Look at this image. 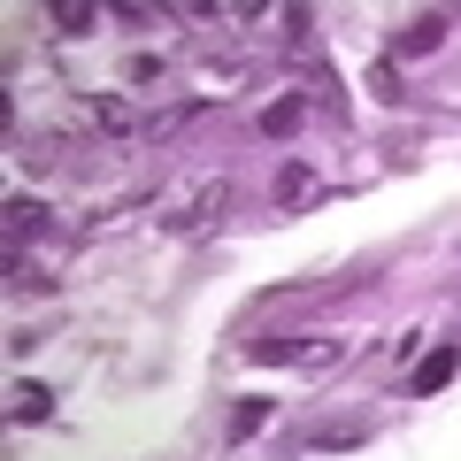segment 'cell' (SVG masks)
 <instances>
[{"mask_svg":"<svg viewBox=\"0 0 461 461\" xmlns=\"http://www.w3.org/2000/svg\"><path fill=\"white\" fill-rule=\"evenodd\" d=\"M47 408H54V393H47V384H16V408H8V415H16V423H39Z\"/></svg>","mask_w":461,"mask_h":461,"instance_id":"obj_2","label":"cell"},{"mask_svg":"<svg viewBox=\"0 0 461 461\" xmlns=\"http://www.w3.org/2000/svg\"><path fill=\"white\" fill-rule=\"evenodd\" d=\"M438 39H446V23H438V16H423V23H415V32H408V54H430V47H438Z\"/></svg>","mask_w":461,"mask_h":461,"instance_id":"obj_4","label":"cell"},{"mask_svg":"<svg viewBox=\"0 0 461 461\" xmlns=\"http://www.w3.org/2000/svg\"><path fill=\"white\" fill-rule=\"evenodd\" d=\"M454 369H461V346H430L423 362H415V393H446Z\"/></svg>","mask_w":461,"mask_h":461,"instance_id":"obj_1","label":"cell"},{"mask_svg":"<svg viewBox=\"0 0 461 461\" xmlns=\"http://www.w3.org/2000/svg\"><path fill=\"white\" fill-rule=\"evenodd\" d=\"M293 123H300V100H277V108L262 115V131H269V139H285V131H293Z\"/></svg>","mask_w":461,"mask_h":461,"instance_id":"obj_3","label":"cell"}]
</instances>
